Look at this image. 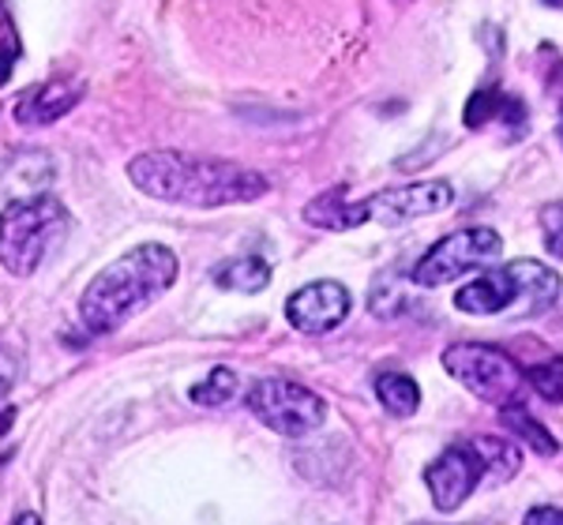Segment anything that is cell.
I'll list each match as a JSON object with an SVG mask.
<instances>
[{"label": "cell", "mask_w": 563, "mask_h": 525, "mask_svg": "<svg viewBox=\"0 0 563 525\" xmlns=\"http://www.w3.org/2000/svg\"><path fill=\"white\" fill-rule=\"evenodd\" d=\"M129 177L143 196L162 203L218 211V206L256 203L267 196V177L241 161L207 158L185 150H147L129 161Z\"/></svg>", "instance_id": "obj_1"}, {"label": "cell", "mask_w": 563, "mask_h": 525, "mask_svg": "<svg viewBox=\"0 0 563 525\" xmlns=\"http://www.w3.org/2000/svg\"><path fill=\"white\" fill-rule=\"evenodd\" d=\"M177 256L166 244H140L90 278L79 297V320L90 334H113L177 282Z\"/></svg>", "instance_id": "obj_2"}, {"label": "cell", "mask_w": 563, "mask_h": 525, "mask_svg": "<svg viewBox=\"0 0 563 525\" xmlns=\"http://www.w3.org/2000/svg\"><path fill=\"white\" fill-rule=\"evenodd\" d=\"M71 230V214L65 203L45 192L12 199L0 211V267L12 275H34L53 252L65 244Z\"/></svg>", "instance_id": "obj_3"}, {"label": "cell", "mask_w": 563, "mask_h": 525, "mask_svg": "<svg viewBox=\"0 0 563 525\" xmlns=\"http://www.w3.org/2000/svg\"><path fill=\"white\" fill-rule=\"evenodd\" d=\"M560 301V278L544 270L541 262L519 259L511 267L477 275L474 282L459 289L455 308L466 315H541Z\"/></svg>", "instance_id": "obj_4"}, {"label": "cell", "mask_w": 563, "mask_h": 525, "mask_svg": "<svg viewBox=\"0 0 563 525\" xmlns=\"http://www.w3.org/2000/svg\"><path fill=\"white\" fill-rule=\"evenodd\" d=\"M443 368L451 379H459L470 394L496 410H519L526 398L522 368L511 353L485 346V342H455L443 349Z\"/></svg>", "instance_id": "obj_5"}, {"label": "cell", "mask_w": 563, "mask_h": 525, "mask_svg": "<svg viewBox=\"0 0 563 525\" xmlns=\"http://www.w3.org/2000/svg\"><path fill=\"white\" fill-rule=\"evenodd\" d=\"M249 410L260 424L286 439H301L308 432L323 428L327 402L308 387L294 383V379H260L249 387Z\"/></svg>", "instance_id": "obj_6"}, {"label": "cell", "mask_w": 563, "mask_h": 525, "mask_svg": "<svg viewBox=\"0 0 563 525\" xmlns=\"http://www.w3.org/2000/svg\"><path fill=\"white\" fill-rule=\"evenodd\" d=\"M499 252H504V241H499V233L488 230V225L459 230V233H451V237H443L440 244H432V248L413 262L410 282L421 289L448 286V282H455V278L470 275V270L499 259Z\"/></svg>", "instance_id": "obj_7"}, {"label": "cell", "mask_w": 563, "mask_h": 525, "mask_svg": "<svg viewBox=\"0 0 563 525\" xmlns=\"http://www.w3.org/2000/svg\"><path fill=\"white\" fill-rule=\"evenodd\" d=\"M451 199H455V188H451L448 180H413V185L384 188V192L361 199V206H365L368 222L406 225V222H417V219H429V214L448 211Z\"/></svg>", "instance_id": "obj_8"}, {"label": "cell", "mask_w": 563, "mask_h": 525, "mask_svg": "<svg viewBox=\"0 0 563 525\" xmlns=\"http://www.w3.org/2000/svg\"><path fill=\"white\" fill-rule=\"evenodd\" d=\"M481 477H485V461H481L477 447H448L440 458L424 469V484H429V495L435 503V511L455 514L470 495L477 492Z\"/></svg>", "instance_id": "obj_9"}, {"label": "cell", "mask_w": 563, "mask_h": 525, "mask_svg": "<svg viewBox=\"0 0 563 525\" xmlns=\"http://www.w3.org/2000/svg\"><path fill=\"white\" fill-rule=\"evenodd\" d=\"M350 308L353 297L342 282H312L286 301V320L301 334H331L346 323Z\"/></svg>", "instance_id": "obj_10"}, {"label": "cell", "mask_w": 563, "mask_h": 525, "mask_svg": "<svg viewBox=\"0 0 563 525\" xmlns=\"http://www.w3.org/2000/svg\"><path fill=\"white\" fill-rule=\"evenodd\" d=\"M84 98V83L76 79H53V83H34L15 98V121L20 124H53L71 113Z\"/></svg>", "instance_id": "obj_11"}, {"label": "cell", "mask_w": 563, "mask_h": 525, "mask_svg": "<svg viewBox=\"0 0 563 525\" xmlns=\"http://www.w3.org/2000/svg\"><path fill=\"white\" fill-rule=\"evenodd\" d=\"M305 222L316 225V230H331V233H346V230H357V225H365V206L350 203L346 192L342 188H331V192H323L320 199H312V203L305 206Z\"/></svg>", "instance_id": "obj_12"}, {"label": "cell", "mask_w": 563, "mask_h": 525, "mask_svg": "<svg viewBox=\"0 0 563 525\" xmlns=\"http://www.w3.org/2000/svg\"><path fill=\"white\" fill-rule=\"evenodd\" d=\"M214 286L218 289H230V293H263L271 286V262L260 256H238V259H225L214 267Z\"/></svg>", "instance_id": "obj_13"}, {"label": "cell", "mask_w": 563, "mask_h": 525, "mask_svg": "<svg viewBox=\"0 0 563 525\" xmlns=\"http://www.w3.org/2000/svg\"><path fill=\"white\" fill-rule=\"evenodd\" d=\"M493 121H511V124H526V105L519 98H507L499 87H485L477 90L474 98L466 102V124L470 129H485Z\"/></svg>", "instance_id": "obj_14"}, {"label": "cell", "mask_w": 563, "mask_h": 525, "mask_svg": "<svg viewBox=\"0 0 563 525\" xmlns=\"http://www.w3.org/2000/svg\"><path fill=\"white\" fill-rule=\"evenodd\" d=\"M376 398L390 416H413L421 405V387L406 372H384L376 376Z\"/></svg>", "instance_id": "obj_15"}, {"label": "cell", "mask_w": 563, "mask_h": 525, "mask_svg": "<svg viewBox=\"0 0 563 525\" xmlns=\"http://www.w3.org/2000/svg\"><path fill=\"white\" fill-rule=\"evenodd\" d=\"M481 461H485V473H493L496 481H511L522 466V450L507 439H496V436H481L474 439Z\"/></svg>", "instance_id": "obj_16"}, {"label": "cell", "mask_w": 563, "mask_h": 525, "mask_svg": "<svg viewBox=\"0 0 563 525\" xmlns=\"http://www.w3.org/2000/svg\"><path fill=\"white\" fill-rule=\"evenodd\" d=\"M504 424H507V428H511L522 443H530V450H538V455H544V458H552V455L560 450L556 436H552V432L544 428L541 421H533V416L526 413L522 405H519V410H504Z\"/></svg>", "instance_id": "obj_17"}, {"label": "cell", "mask_w": 563, "mask_h": 525, "mask_svg": "<svg viewBox=\"0 0 563 525\" xmlns=\"http://www.w3.org/2000/svg\"><path fill=\"white\" fill-rule=\"evenodd\" d=\"M241 391V379L233 368H214L203 383L192 387V402L203 405V410H218V405H230Z\"/></svg>", "instance_id": "obj_18"}, {"label": "cell", "mask_w": 563, "mask_h": 525, "mask_svg": "<svg viewBox=\"0 0 563 525\" xmlns=\"http://www.w3.org/2000/svg\"><path fill=\"white\" fill-rule=\"evenodd\" d=\"M522 379L544 398V402H560V360H544V365L526 368Z\"/></svg>", "instance_id": "obj_19"}, {"label": "cell", "mask_w": 563, "mask_h": 525, "mask_svg": "<svg viewBox=\"0 0 563 525\" xmlns=\"http://www.w3.org/2000/svg\"><path fill=\"white\" fill-rule=\"evenodd\" d=\"M15 57H20V38H15L12 23H8V12L0 8V87L8 83V76H12Z\"/></svg>", "instance_id": "obj_20"}, {"label": "cell", "mask_w": 563, "mask_h": 525, "mask_svg": "<svg viewBox=\"0 0 563 525\" xmlns=\"http://www.w3.org/2000/svg\"><path fill=\"white\" fill-rule=\"evenodd\" d=\"M522 525H563V511L560 506H533L522 518Z\"/></svg>", "instance_id": "obj_21"}, {"label": "cell", "mask_w": 563, "mask_h": 525, "mask_svg": "<svg viewBox=\"0 0 563 525\" xmlns=\"http://www.w3.org/2000/svg\"><path fill=\"white\" fill-rule=\"evenodd\" d=\"M544 230H549V252L560 259V206H544Z\"/></svg>", "instance_id": "obj_22"}, {"label": "cell", "mask_w": 563, "mask_h": 525, "mask_svg": "<svg viewBox=\"0 0 563 525\" xmlns=\"http://www.w3.org/2000/svg\"><path fill=\"white\" fill-rule=\"evenodd\" d=\"M12 410H8V379H0V428H8Z\"/></svg>", "instance_id": "obj_23"}, {"label": "cell", "mask_w": 563, "mask_h": 525, "mask_svg": "<svg viewBox=\"0 0 563 525\" xmlns=\"http://www.w3.org/2000/svg\"><path fill=\"white\" fill-rule=\"evenodd\" d=\"M15 525H42V518L34 511H26V514H20V522H15Z\"/></svg>", "instance_id": "obj_24"}, {"label": "cell", "mask_w": 563, "mask_h": 525, "mask_svg": "<svg viewBox=\"0 0 563 525\" xmlns=\"http://www.w3.org/2000/svg\"><path fill=\"white\" fill-rule=\"evenodd\" d=\"M413 525H432V522H413Z\"/></svg>", "instance_id": "obj_25"}]
</instances>
